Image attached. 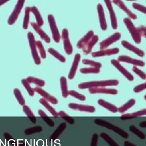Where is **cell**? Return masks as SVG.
<instances>
[{
  "mask_svg": "<svg viewBox=\"0 0 146 146\" xmlns=\"http://www.w3.org/2000/svg\"><path fill=\"white\" fill-rule=\"evenodd\" d=\"M113 2L115 3V4L118 6L119 8L122 10H123L127 15L128 16L133 19H135L137 18V16L135 14L133 13L131 11L129 10L128 8L127 7L125 4L122 1H119V0H114L113 1Z\"/></svg>",
  "mask_w": 146,
  "mask_h": 146,
  "instance_id": "obj_21",
  "label": "cell"
},
{
  "mask_svg": "<svg viewBox=\"0 0 146 146\" xmlns=\"http://www.w3.org/2000/svg\"><path fill=\"white\" fill-rule=\"evenodd\" d=\"M69 95H71L72 97H74L81 101H84L86 100V98L84 95L81 94L74 90H71V91H69Z\"/></svg>",
  "mask_w": 146,
  "mask_h": 146,
  "instance_id": "obj_39",
  "label": "cell"
},
{
  "mask_svg": "<svg viewBox=\"0 0 146 146\" xmlns=\"http://www.w3.org/2000/svg\"><path fill=\"white\" fill-rule=\"evenodd\" d=\"M48 19L51 28L53 38L56 43H59L60 39V34L57 27L54 17L52 15L49 14L48 16Z\"/></svg>",
  "mask_w": 146,
  "mask_h": 146,
  "instance_id": "obj_5",
  "label": "cell"
},
{
  "mask_svg": "<svg viewBox=\"0 0 146 146\" xmlns=\"http://www.w3.org/2000/svg\"><path fill=\"white\" fill-rule=\"evenodd\" d=\"M62 118L70 124L72 125L75 123V119L70 116H66V117H62Z\"/></svg>",
  "mask_w": 146,
  "mask_h": 146,
  "instance_id": "obj_47",
  "label": "cell"
},
{
  "mask_svg": "<svg viewBox=\"0 0 146 146\" xmlns=\"http://www.w3.org/2000/svg\"><path fill=\"white\" fill-rule=\"evenodd\" d=\"M97 9L101 28L103 31H105L107 28V26L105 14H104L102 5L100 3L98 4L97 6Z\"/></svg>",
  "mask_w": 146,
  "mask_h": 146,
  "instance_id": "obj_14",
  "label": "cell"
},
{
  "mask_svg": "<svg viewBox=\"0 0 146 146\" xmlns=\"http://www.w3.org/2000/svg\"><path fill=\"white\" fill-rule=\"evenodd\" d=\"M137 29L138 33L141 37L143 36V37H145L146 36V33H145L146 27L144 26L141 25V26L138 27L137 28Z\"/></svg>",
  "mask_w": 146,
  "mask_h": 146,
  "instance_id": "obj_45",
  "label": "cell"
},
{
  "mask_svg": "<svg viewBox=\"0 0 146 146\" xmlns=\"http://www.w3.org/2000/svg\"><path fill=\"white\" fill-rule=\"evenodd\" d=\"M99 40V37L97 35H94L92 38L87 43V44L83 49V52L84 55H88L91 52L93 46L97 43Z\"/></svg>",
  "mask_w": 146,
  "mask_h": 146,
  "instance_id": "obj_22",
  "label": "cell"
},
{
  "mask_svg": "<svg viewBox=\"0 0 146 146\" xmlns=\"http://www.w3.org/2000/svg\"><path fill=\"white\" fill-rule=\"evenodd\" d=\"M60 83L62 96L64 98H67L69 95V91L67 88V80L64 76H62L60 78Z\"/></svg>",
  "mask_w": 146,
  "mask_h": 146,
  "instance_id": "obj_25",
  "label": "cell"
},
{
  "mask_svg": "<svg viewBox=\"0 0 146 146\" xmlns=\"http://www.w3.org/2000/svg\"><path fill=\"white\" fill-rule=\"evenodd\" d=\"M13 93L19 104L23 106L25 104V100L22 95V93L18 88H15L13 90Z\"/></svg>",
  "mask_w": 146,
  "mask_h": 146,
  "instance_id": "obj_32",
  "label": "cell"
},
{
  "mask_svg": "<svg viewBox=\"0 0 146 146\" xmlns=\"http://www.w3.org/2000/svg\"><path fill=\"white\" fill-rule=\"evenodd\" d=\"M97 103L101 106L106 108L110 111L113 113H116L118 111V108L114 105L105 101L104 100L100 99L97 101Z\"/></svg>",
  "mask_w": 146,
  "mask_h": 146,
  "instance_id": "obj_23",
  "label": "cell"
},
{
  "mask_svg": "<svg viewBox=\"0 0 146 146\" xmlns=\"http://www.w3.org/2000/svg\"><path fill=\"white\" fill-rule=\"evenodd\" d=\"M119 50L118 48L107 50H101L99 51L94 52L92 53V56L93 57H99L106 56H111L112 55L117 54L119 52Z\"/></svg>",
  "mask_w": 146,
  "mask_h": 146,
  "instance_id": "obj_13",
  "label": "cell"
},
{
  "mask_svg": "<svg viewBox=\"0 0 146 146\" xmlns=\"http://www.w3.org/2000/svg\"><path fill=\"white\" fill-rule=\"evenodd\" d=\"M68 106L70 109L81 111L87 112L94 113L95 111V108L94 106L90 105L79 104L76 103H70Z\"/></svg>",
  "mask_w": 146,
  "mask_h": 146,
  "instance_id": "obj_11",
  "label": "cell"
},
{
  "mask_svg": "<svg viewBox=\"0 0 146 146\" xmlns=\"http://www.w3.org/2000/svg\"><path fill=\"white\" fill-rule=\"evenodd\" d=\"M40 103L41 104L44 106H45V108H46L47 109L48 111L54 117H58V112H56L55 111V109L52 107L49 104H48V101L46 100L43 98H42L40 99Z\"/></svg>",
  "mask_w": 146,
  "mask_h": 146,
  "instance_id": "obj_26",
  "label": "cell"
},
{
  "mask_svg": "<svg viewBox=\"0 0 146 146\" xmlns=\"http://www.w3.org/2000/svg\"><path fill=\"white\" fill-rule=\"evenodd\" d=\"M129 129L130 131L134 133L138 137H139L140 139L143 140L146 138V136H145L144 133L142 131H141L140 130L138 129L136 127L134 126V125H130Z\"/></svg>",
  "mask_w": 146,
  "mask_h": 146,
  "instance_id": "obj_31",
  "label": "cell"
},
{
  "mask_svg": "<svg viewBox=\"0 0 146 146\" xmlns=\"http://www.w3.org/2000/svg\"><path fill=\"white\" fill-rule=\"evenodd\" d=\"M58 116H61L62 117H66V116H69L67 113H66L65 112L63 111H60L58 113Z\"/></svg>",
  "mask_w": 146,
  "mask_h": 146,
  "instance_id": "obj_50",
  "label": "cell"
},
{
  "mask_svg": "<svg viewBox=\"0 0 146 146\" xmlns=\"http://www.w3.org/2000/svg\"><path fill=\"white\" fill-rule=\"evenodd\" d=\"M135 100L134 99H131L130 100L127 101L124 104L120 106L119 108H118V111L121 113H123L131 108L132 106L135 104Z\"/></svg>",
  "mask_w": 146,
  "mask_h": 146,
  "instance_id": "obj_27",
  "label": "cell"
},
{
  "mask_svg": "<svg viewBox=\"0 0 146 146\" xmlns=\"http://www.w3.org/2000/svg\"><path fill=\"white\" fill-rule=\"evenodd\" d=\"M94 122L97 125L105 127L108 129L113 131L114 132L118 134L123 138L127 139L129 137V134L125 131L106 120L100 119H95Z\"/></svg>",
  "mask_w": 146,
  "mask_h": 146,
  "instance_id": "obj_2",
  "label": "cell"
},
{
  "mask_svg": "<svg viewBox=\"0 0 146 146\" xmlns=\"http://www.w3.org/2000/svg\"><path fill=\"white\" fill-rule=\"evenodd\" d=\"M112 64L117 69L129 80L132 81L134 80V77L131 74L129 73L126 69L123 66L120 64L117 60L115 59H112L111 61Z\"/></svg>",
  "mask_w": 146,
  "mask_h": 146,
  "instance_id": "obj_10",
  "label": "cell"
},
{
  "mask_svg": "<svg viewBox=\"0 0 146 146\" xmlns=\"http://www.w3.org/2000/svg\"><path fill=\"white\" fill-rule=\"evenodd\" d=\"M62 38L64 43V49L68 55H71L73 52V48L69 38V33L66 29H63L62 33Z\"/></svg>",
  "mask_w": 146,
  "mask_h": 146,
  "instance_id": "obj_7",
  "label": "cell"
},
{
  "mask_svg": "<svg viewBox=\"0 0 146 146\" xmlns=\"http://www.w3.org/2000/svg\"><path fill=\"white\" fill-rule=\"evenodd\" d=\"M31 12L34 14L35 17L37 25L40 27H41L43 25L44 21L38 9L36 7L34 6L31 7Z\"/></svg>",
  "mask_w": 146,
  "mask_h": 146,
  "instance_id": "obj_24",
  "label": "cell"
},
{
  "mask_svg": "<svg viewBox=\"0 0 146 146\" xmlns=\"http://www.w3.org/2000/svg\"><path fill=\"white\" fill-rule=\"evenodd\" d=\"M104 2L106 5L110 13L112 27L113 29H116L117 28V18H116L115 13L113 11V8L112 6L111 2V1H108V0L104 1Z\"/></svg>",
  "mask_w": 146,
  "mask_h": 146,
  "instance_id": "obj_12",
  "label": "cell"
},
{
  "mask_svg": "<svg viewBox=\"0 0 146 146\" xmlns=\"http://www.w3.org/2000/svg\"><path fill=\"white\" fill-rule=\"evenodd\" d=\"M132 7L135 9H137L138 11L142 12V13H144L146 14V8L144 6L141 5V4H138V3H134L132 4Z\"/></svg>",
  "mask_w": 146,
  "mask_h": 146,
  "instance_id": "obj_42",
  "label": "cell"
},
{
  "mask_svg": "<svg viewBox=\"0 0 146 146\" xmlns=\"http://www.w3.org/2000/svg\"><path fill=\"white\" fill-rule=\"evenodd\" d=\"M146 114V109H143L138 111L135 112L131 113L123 114V115H121V117H131L132 118H134L135 117L143 116V115H145Z\"/></svg>",
  "mask_w": 146,
  "mask_h": 146,
  "instance_id": "obj_34",
  "label": "cell"
},
{
  "mask_svg": "<svg viewBox=\"0 0 146 146\" xmlns=\"http://www.w3.org/2000/svg\"><path fill=\"white\" fill-rule=\"evenodd\" d=\"M31 25L32 27L34 28V30L40 36L42 39L45 40L47 43H49L51 42V39H50V38L41 28L40 27L37 25L36 23L32 22L31 23Z\"/></svg>",
  "mask_w": 146,
  "mask_h": 146,
  "instance_id": "obj_20",
  "label": "cell"
},
{
  "mask_svg": "<svg viewBox=\"0 0 146 146\" xmlns=\"http://www.w3.org/2000/svg\"><path fill=\"white\" fill-rule=\"evenodd\" d=\"M80 71L82 74H98L100 73V69L98 68L91 67L80 69Z\"/></svg>",
  "mask_w": 146,
  "mask_h": 146,
  "instance_id": "obj_36",
  "label": "cell"
},
{
  "mask_svg": "<svg viewBox=\"0 0 146 146\" xmlns=\"http://www.w3.org/2000/svg\"><path fill=\"white\" fill-rule=\"evenodd\" d=\"M146 88V83H143L140 85H137L134 88V92L135 93H138L143 91Z\"/></svg>",
  "mask_w": 146,
  "mask_h": 146,
  "instance_id": "obj_43",
  "label": "cell"
},
{
  "mask_svg": "<svg viewBox=\"0 0 146 146\" xmlns=\"http://www.w3.org/2000/svg\"><path fill=\"white\" fill-rule=\"evenodd\" d=\"M38 113H39V115L41 116V117H47V115L46 114V113L45 112L43 111L42 110H41V109H40L38 111Z\"/></svg>",
  "mask_w": 146,
  "mask_h": 146,
  "instance_id": "obj_49",
  "label": "cell"
},
{
  "mask_svg": "<svg viewBox=\"0 0 146 146\" xmlns=\"http://www.w3.org/2000/svg\"><path fill=\"white\" fill-rule=\"evenodd\" d=\"M124 146H137L135 144L129 141H125L124 142Z\"/></svg>",
  "mask_w": 146,
  "mask_h": 146,
  "instance_id": "obj_48",
  "label": "cell"
},
{
  "mask_svg": "<svg viewBox=\"0 0 146 146\" xmlns=\"http://www.w3.org/2000/svg\"><path fill=\"white\" fill-rule=\"evenodd\" d=\"M121 38V34L119 33L116 32L113 33L112 35L104 40L100 43V49L103 50L108 47L110 45L117 41Z\"/></svg>",
  "mask_w": 146,
  "mask_h": 146,
  "instance_id": "obj_8",
  "label": "cell"
},
{
  "mask_svg": "<svg viewBox=\"0 0 146 146\" xmlns=\"http://www.w3.org/2000/svg\"><path fill=\"white\" fill-rule=\"evenodd\" d=\"M121 44L125 48L128 49L129 50L137 54V56L140 57H143L144 56V52L143 51L141 50L139 48L134 46V45L131 44L128 41L123 40L121 41Z\"/></svg>",
  "mask_w": 146,
  "mask_h": 146,
  "instance_id": "obj_18",
  "label": "cell"
},
{
  "mask_svg": "<svg viewBox=\"0 0 146 146\" xmlns=\"http://www.w3.org/2000/svg\"><path fill=\"white\" fill-rule=\"evenodd\" d=\"M123 21L130 33L131 34L133 40L137 44H140L141 41V38L138 33L137 28H136L130 19L128 18H124Z\"/></svg>",
  "mask_w": 146,
  "mask_h": 146,
  "instance_id": "obj_3",
  "label": "cell"
},
{
  "mask_svg": "<svg viewBox=\"0 0 146 146\" xmlns=\"http://www.w3.org/2000/svg\"><path fill=\"white\" fill-rule=\"evenodd\" d=\"M66 123H63L59 126L58 128L55 131L54 133V137H58L61 133L66 128Z\"/></svg>",
  "mask_w": 146,
  "mask_h": 146,
  "instance_id": "obj_40",
  "label": "cell"
},
{
  "mask_svg": "<svg viewBox=\"0 0 146 146\" xmlns=\"http://www.w3.org/2000/svg\"><path fill=\"white\" fill-rule=\"evenodd\" d=\"M26 80L29 83L35 84L39 87L44 86L45 85V82L44 80L41 79H38L36 77L29 76L27 77Z\"/></svg>",
  "mask_w": 146,
  "mask_h": 146,
  "instance_id": "obj_29",
  "label": "cell"
},
{
  "mask_svg": "<svg viewBox=\"0 0 146 146\" xmlns=\"http://www.w3.org/2000/svg\"><path fill=\"white\" fill-rule=\"evenodd\" d=\"M28 38L29 39L30 47L31 50L32 56L35 62L37 65H39L41 64L40 58L39 57L37 50H36V41L35 40V37L32 33L31 32H29L28 33Z\"/></svg>",
  "mask_w": 146,
  "mask_h": 146,
  "instance_id": "obj_4",
  "label": "cell"
},
{
  "mask_svg": "<svg viewBox=\"0 0 146 146\" xmlns=\"http://www.w3.org/2000/svg\"><path fill=\"white\" fill-rule=\"evenodd\" d=\"M25 1L20 0L18 1L14 8L8 20V24L9 25H12L16 22L18 18L19 15L20 13L22 8L23 7Z\"/></svg>",
  "mask_w": 146,
  "mask_h": 146,
  "instance_id": "obj_6",
  "label": "cell"
},
{
  "mask_svg": "<svg viewBox=\"0 0 146 146\" xmlns=\"http://www.w3.org/2000/svg\"><path fill=\"white\" fill-rule=\"evenodd\" d=\"M9 1H5V0H0V6L3 5V4H5V3L7 2H8Z\"/></svg>",
  "mask_w": 146,
  "mask_h": 146,
  "instance_id": "obj_52",
  "label": "cell"
},
{
  "mask_svg": "<svg viewBox=\"0 0 146 146\" xmlns=\"http://www.w3.org/2000/svg\"><path fill=\"white\" fill-rule=\"evenodd\" d=\"M23 111L28 117H34V114L30 108L27 105L23 106Z\"/></svg>",
  "mask_w": 146,
  "mask_h": 146,
  "instance_id": "obj_44",
  "label": "cell"
},
{
  "mask_svg": "<svg viewBox=\"0 0 146 146\" xmlns=\"http://www.w3.org/2000/svg\"><path fill=\"white\" fill-rule=\"evenodd\" d=\"M31 11V7H26L25 8L24 18L23 23V28L27 29L29 26V22L30 13Z\"/></svg>",
  "mask_w": 146,
  "mask_h": 146,
  "instance_id": "obj_30",
  "label": "cell"
},
{
  "mask_svg": "<svg viewBox=\"0 0 146 146\" xmlns=\"http://www.w3.org/2000/svg\"><path fill=\"white\" fill-rule=\"evenodd\" d=\"M94 36V32L93 31H90L87 34L81 38L77 44V47L78 49H83L87 43Z\"/></svg>",
  "mask_w": 146,
  "mask_h": 146,
  "instance_id": "obj_19",
  "label": "cell"
},
{
  "mask_svg": "<svg viewBox=\"0 0 146 146\" xmlns=\"http://www.w3.org/2000/svg\"><path fill=\"white\" fill-rule=\"evenodd\" d=\"M118 60L119 62H125L131 64L136 66L143 67L145 65L144 62L138 59L131 58L130 57L127 56H120L118 58Z\"/></svg>",
  "mask_w": 146,
  "mask_h": 146,
  "instance_id": "obj_15",
  "label": "cell"
},
{
  "mask_svg": "<svg viewBox=\"0 0 146 146\" xmlns=\"http://www.w3.org/2000/svg\"><path fill=\"white\" fill-rule=\"evenodd\" d=\"M34 91L38 93L40 95H41L43 98L45 99L47 101H49L50 103L53 104H57L58 103V100L54 96L50 95L49 93L46 92L39 87H36L34 88Z\"/></svg>",
  "mask_w": 146,
  "mask_h": 146,
  "instance_id": "obj_9",
  "label": "cell"
},
{
  "mask_svg": "<svg viewBox=\"0 0 146 146\" xmlns=\"http://www.w3.org/2000/svg\"><path fill=\"white\" fill-rule=\"evenodd\" d=\"M119 82L117 80H106L82 82L78 85V88L81 89L87 88H97L104 87L108 86H115L118 85Z\"/></svg>",
  "mask_w": 146,
  "mask_h": 146,
  "instance_id": "obj_1",
  "label": "cell"
},
{
  "mask_svg": "<svg viewBox=\"0 0 146 146\" xmlns=\"http://www.w3.org/2000/svg\"><path fill=\"white\" fill-rule=\"evenodd\" d=\"M21 82H22V84L27 90L30 96H31V97L34 96V94H35V91H34V88H32L31 86L30 83L27 81L26 79H23Z\"/></svg>",
  "mask_w": 146,
  "mask_h": 146,
  "instance_id": "obj_35",
  "label": "cell"
},
{
  "mask_svg": "<svg viewBox=\"0 0 146 146\" xmlns=\"http://www.w3.org/2000/svg\"><path fill=\"white\" fill-rule=\"evenodd\" d=\"M132 70H133V72H135L137 75L139 76L142 79H143V80H146V74L143 71H142L141 70L139 69L137 67H136V66H134L132 68Z\"/></svg>",
  "mask_w": 146,
  "mask_h": 146,
  "instance_id": "obj_41",
  "label": "cell"
},
{
  "mask_svg": "<svg viewBox=\"0 0 146 146\" xmlns=\"http://www.w3.org/2000/svg\"><path fill=\"white\" fill-rule=\"evenodd\" d=\"M89 92L90 94L102 93L107 94H117L118 93L117 90L113 88H91L89 89Z\"/></svg>",
  "mask_w": 146,
  "mask_h": 146,
  "instance_id": "obj_17",
  "label": "cell"
},
{
  "mask_svg": "<svg viewBox=\"0 0 146 146\" xmlns=\"http://www.w3.org/2000/svg\"><path fill=\"white\" fill-rule=\"evenodd\" d=\"M139 126L142 128H146V121H141L139 124Z\"/></svg>",
  "mask_w": 146,
  "mask_h": 146,
  "instance_id": "obj_51",
  "label": "cell"
},
{
  "mask_svg": "<svg viewBox=\"0 0 146 146\" xmlns=\"http://www.w3.org/2000/svg\"><path fill=\"white\" fill-rule=\"evenodd\" d=\"M80 59H81V56L80 54L79 53H76L75 55L72 66L68 75V78L70 80H72L75 77Z\"/></svg>",
  "mask_w": 146,
  "mask_h": 146,
  "instance_id": "obj_16",
  "label": "cell"
},
{
  "mask_svg": "<svg viewBox=\"0 0 146 146\" xmlns=\"http://www.w3.org/2000/svg\"><path fill=\"white\" fill-rule=\"evenodd\" d=\"M48 52L51 55L56 58L57 59H58L61 62L64 63L66 62V58L64 56L60 54L58 52L54 49L52 48H50L48 49Z\"/></svg>",
  "mask_w": 146,
  "mask_h": 146,
  "instance_id": "obj_33",
  "label": "cell"
},
{
  "mask_svg": "<svg viewBox=\"0 0 146 146\" xmlns=\"http://www.w3.org/2000/svg\"><path fill=\"white\" fill-rule=\"evenodd\" d=\"M100 137L110 146H119L109 135L105 132H101L100 134Z\"/></svg>",
  "mask_w": 146,
  "mask_h": 146,
  "instance_id": "obj_28",
  "label": "cell"
},
{
  "mask_svg": "<svg viewBox=\"0 0 146 146\" xmlns=\"http://www.w3.org/2000/svg\"><path fill=\"white\" fill-rule=\"evenodd\" d=\"M82 63L86 65H89L93 66L94 68L100 69L102 67V64L98 62H95L89 59H84L82 60Z\"/></svg>",
  "mask_w": 146,
  "mask_h": 146,
  "instance_id": "obj_37",
  "label": "cell"
},
{
  "mask_svg": "<svg viewBox=\"0 0 146 146\" xmlns=\"http://www.w3.org/2000/svg\"><path fill=\"white\" fill-rule=\"evenodd\" d=\"M36 45L39 49L42 58H43V59L46 58V52L42 42L40 41H36Z\"/></svg>",
  "mask_w": 146,
  "mask_h": 146,
  "instance_id": "obj_38",
  "label": "cell"
},
{
  "mask_svg": "<svg viewBox=\"0 0 146 146\" xmlns=\"http://www.w3.org/2000/svg\"><path fill=\"white\" fill-rule=\"evenodd\" d=\"M98 135L96 133H94L92 135L90 146H97L98 140Z\"/></svg>",
  "mask_w": 146,
  "mask_h": 146,
  "instance_id": "obj_46",
  "label": "cell"
}]
</instances>
